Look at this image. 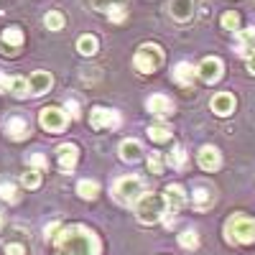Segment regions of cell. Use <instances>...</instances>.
I'll return each instance as SVG.
<instances>
[{
	"label": "cell",
	"mask_w": 255,
	"mask_h": 255,
	"mask_svg": "<svg viewBox=\"0 0 255 255\" xmlns=\"http://www.w3.org/2000/svg\"><path fill=\"white\" fill-rule=\"evenodd\" d=\"M56 255H100V240L82 225L61 227L56 235Z\"/></svg>",
	"instance_id": "6da1fadb"
},
{
	"label": "cell",
	"mask_w": 255,
	"mask_h": 255,
	"mask_svg": "<svg viewBox=\"0 0 255 255\" xmlns=\"http://www.w3.org/2000/svg\"><path fill=\"white\" fill-rule=\"evenodd\" d=\"M166 197L163 194H143L138 202H135V215L140 222L145 225H153L158 222L163 215H166Z\"/></svg>",
	"instance_id": "7a4b0ae2"
},
{
	"label": "cell",
	"mask_w": 255,
	"mask_h": 255,
	"mask_svg": "<svg viewBox=\"0 0 255 255\" xmlns=\"http://www.w3.org/2000/svg\"><path fill=\"white\" fill-rule=\"evenodd\" d=\"M225 235L230 243H255V220L250 217H243V215H235L230 217L227 225H225Z\"/></svg>",
	"instance_id": "3957f363"
},
{
	"label": "cell",
	"mask_w": 255,
	"mask_h": 255,
	"mask_svg": "<svg viewBox=\"0 0 255 255\" xmlns=\"http://www.w3.org/2000/svg\"><path fill=\"white\" fill-rule=\"evenodd\" d=\"M113 194H115V199H118L120 204L133 207V204L143 197V181H140V179H135V176H123V179H118V181H115Z\"/></svg>",
	"instance_id": "277c9868"
},
{
	"label": "cell",
	"mask_w": 255,
	"mask_h": 255,
	"mask_svg": "<svg viewBox=\"0 0 255 255\" xmlns=\"http://www.w3.org/2000/svg\"><path fill=\"white\" fill-rule=\"evenodd\" d=\"M161 61H163V51L158 46H153V44H145V46L138 49V54L133 59V67L140 74H151V72H156L161 67Z\"/></svg>",
	"instance_id": "5b68a950"
},
{
	"label": "cell",
	"mask_w": 255,
	"mask_h": 255,
	"mask_svg": "<svg viewBox=\"0 0 255 255\" xmlns=\"http://www.w3.org/2000/svg\"><path fill=\"white\" fill-rule=\"evenodd\" d=\"M38 123L46 133H61L67 128V113L61 108H44L38 115Z\"/></svg>",
	"instance_id": "8992f818"
},
{
	"label": "cell",
	"mask_w": 255,
	"mask_h": 255,
	"mask_svg": "<svg viewBox=\"0 0 255 255\" xmlns=\"http://www.w3.org/2000/svg\"><path fill=\"white\" fill-rule=\"evenodd\" d=\"M197 74H199L202 82H207V84L220 82V79H222V61H220L217 56H207L199 67H197Z\"/></svg>",
	"instance_id": "52a82bcc"
},
{
	"label": "cell",
	"mask_w": 255,
	"mask_h": 255,
	"mask_svg": "<svg viewBox=\"0 0 255 255\" xmlns=\"http://www.w3.org/2000/svg\"><path fill=\"white\" fill-rule=\"evenodd\" d=\"M90 123H92V128H97V130H102V128H118L120 115L115 110H108V108H95L92 115H90Z\"/></svg>",
	"instance_id": "ba28073f"
},
{
	"label": "cell",
	"mask_w": 255,
	"mask_h": 255,
	"mask_svg": "<svg viewBox=\"0 0 255 255\" xmlns=\"http://www.w3.org/2000/svg\"><path fill=\"white\" fill-rule=\"evenodd\" d=\"M145 108H148V113L156 115V118H168L174 113V102L168 100L166 95H153V97L145 100Z\"/></svg>",
	"instance_id": "9c48e42d"
},
{
	"label": "cell",
	"mask_w": 255,
	"mask_h": 255,
	"mask_svg": "<svg viewBox=\"0 0 255 255\" xmlns=\"http://www.w3.org/2000/svg\"><path fill=\"white\" fill-rule=\"evenodd\" d=\"M51 84H54V79H51L49 72H33L31 79H28V95H33V97L46 95L51 90Z\"/></svg>",
	"instance_id": "30bf717a"
},
{
	"label": "cell",
	"mask_w": 255,
	"mask_h": 255,
	"mask_svg": "<svg viewBox=\"0 0 255 255\" xmlns=\"http://www.w3.org/2000/svg\"><path fill=\"white\" fill-rule=\"evenodd\" d=\"M56 158H59L61 171H72V168L77 166V158H79L77 145H72V143H64V145H59V148H56Z\"/></svg>",
	"instance_id": "8fae6325"
},
{
	"label": "cell",
	"mask_w": 255,
	"mask_h": 255,
	"mask_svg": "<svg viewBox=\"0 0 255 255\" xmlns=\"http://www.w3.org/2000/svg\"><path fill=\"white\" fill-rule=\"evenodd\" d=\"M209 108H212V113H215V115H220V118H227L232 110H235V97H232L230 92H220V95H215V97H212Z\"/></svg>",
	"instance_id": "7c38bea8"
},
{
	"label": "cell",
	"mask_w": 255,
	"mask_h": 255,
	"mask_svg": "<svg viewBox=\"0 0 255 255\" xmlns=\"http://www.w3.org/2000/svg\"><path fill=\"white\" fill-rule=\"evenodd\" d=\"M197 161H199V166L204 168V171H217L220 163H222V156H220V151L215 145H204L199 151V156H197Z\"/></svg>",
	"instance_id": "4fadbf2b"
},
{
	"label": "cell",
	"mask_w": 255,
	"mask_h": 255,
	"mask_svg": "<svg viewBox=\"0 0 255 255\" xmlns=\"http://www.w3.org/2000/svg\"><path fill=\"white\" fill-rule=\"evenodd\" d=\"M168 13L184 23V20H189L194 15V0H171V3H168Z\"/></svg>",
	"instance_id": "5bb4252c"
},
{
	"label": "cell",
	"mask_w": 255,
	"mask_h": 255,
	"mask_svg": "<svg viewBox=\"0 0 255 255\" xmlns=\"http://www.w3.org/2000/svg\"><path fill=\"white\" fill-rule=\"evenodd\" d=\"M163 197H166V204H168V209H171V212H179L186 204V194H184V189L179 184H168Z\"/></svg>",
	"instance_id": "9a60e30c"
},
{
	"label": "cell",
	"mask_w": 255,
	"mask_h": 255,
	"mask_svg": "<svg viewBox=\"0 0 255 255\" xmlns=\"http://www.w3.org/2000/svg\"><path fill=\"white\" fill-rule=\"evenodd\" d=\"M5 135H8L10 140H26V138H28V125H26V120H23V118H10V120L5 123Z\"/></svg>",
	"instance_id": "2e32d148"
},
{
	"label": "cell",
	"mask_w": 255,
	"mask_h": 255,
	"mask_svg": "<svg viewBox=\"0 0 255 255\" xmlns=\"http://www.w3.org/2000/svg\"><path fill=\"white\" fill-rule=\"evenodd\" d=\"M8 46H10V54H15L13 49H20L23 46V33H20V28H5L3 31V38H0V49L3 51H8Z\"/></svg>",
	"instance_id": "e0dca14e"
},
{
	"label": "cell",
	"mask_w": 255,
	"mask_h": 255,
	"mask_svg": "<svg viewBox=\"0 0 255 255\" xmlns=\"http://www.w3.org/2000/svg\"><path fill=\"white\" fill-rule=\"evenodd\" d=\"M140 156H143V145L138 140H123L120 143V158L123 161L135 163V161H140Z\"/></svg>",
	"instance_id": "ac0fdd59"
},
{
	"label": "cell",
	"mask_w": 255,
	"mask_h": 255,
	"mask_svg": "<svg viewBox=\"0 0 255 255\" xmlns=\"http://www.w3.org/2000/svg\"><path fill=\"white\" fill-rule=\"evenodd\" d=\"M212 204H215V194H212V189L204 186V184L194 186V209L204 212V209H209Z\"/></svg>",
	"instance_id": "d6986e66"
},
{
	"label": "cell",
	"mask_w": 255,
	"mask_h": 255,
	"mask_svg": "<svg viewBox=\"0 0 255 255\" xmlns=\"http://www.w3.org/2000/svg\"><path fill=\"white\" fill-rule=\"evenodd\" d=\"M194 67H191V64L189 61H179L176 64V67H174V79L181 84V87H189V84L191 82H194Z\"/></svg>",
	"instance_id": "ffe728a7"
},
{
	"label": "cell",
	"mask_w": 255,
	"mask_h": 255,
	"mask_svg": "<svg viewBox=\"0 0 255 255\" xmlns=\"http://www.w3.org/2000/svg\"><path fill=\"white\" fill-rule=\"evenodd\" d=\"M238 41H240V54L243 56H250L253 51H255V28H245V31H240L238 33Z\"/></svg>",
	"instance_id": "44dd1931"
},
{
	"label": "cell",
	"mask_w": 255,
	"mask_h": 255,
	"mask_svg": "<svg viewBox=\"0 0 255 255\" xmlns=\"http://www.w3.org/2000/svg\"><path fill=\"white\" fill-rule=\"evenodd\" d=\"M148 138H151L153 143H166L168 138H171V128H168L166 123H156L148 128Z\"/></svg>",
	"instance_id": "7402d4cb"
},
{
	"label": "cell",
	"mask_w": 255,
	"mask_h": 255,
	"mask_svg": "<svg viewBox=\"0 0 255 255\" xmlns=\"http://www.w3.org/2000/svg\"><path fill=\"white\" fill-rule=\"evenodd\" d=\"M97 191H100V184L92 181V179H82V181L77 184V194H79L82 199H95Z\"/></svg>",
	"instance_id": "603a6c76"
},
{
	"label": "cell",
	"mask_w": 255,
	"mask_h": 255,
	"mask_svg": "<svg viewBox=\"0 0 255 255\" xmlns=\"http://www.w3.org/2000/svg\"><path fill=\"white\" fill-rule=\"evenodd\" d=\"M77 51H79L82 56H92V54L97 51V38H95L92 33H84V36L77 41Z\"/></svg>",
	"instance_id": "cb8c5ba5"
},
{
	"label": "cell",
	"mask_w": 255,
	"mask_h": 255,
	"mask_svg": "<svg viewBox=\"0 0 255 255\" xmlns=\"http://www.w3.org/2000/svg\"><path fill=\"white\" fill-rule=\"evenodd\" d=\"M179 245L186 248V250H194L199 245V235H197L194 230H184L181 235H179Z\"/></svg>",
	"instance_id": "d4e9b609"
},
{
	"label": "cell",
	"mask_w": 255,
	"mask_h": 255,
	"mask_svg": "<svg viewBox=\"0 0 255 255\" xmlns=\"http://www.w3.org/2000/svg\"><path fill=\"white\" fill-rule=\"evenodd\" d=\"M44 23H46L49 31H61V28H64V15H61L59 10H51V13H46Z\"/></svg>",
	"instance_id": "484cf974"
},
{
	"label": "cell",
	"mask_w": 255,
	"mask_h": 255,
	"mask_svg": "<svg viewBox=\"0 0 255 255\" xmlns=\"http://www.w3.org/2000/svg\"><path fill=\"white\" fill-rule=\"evenodd\" d=\"M0 199H5V202H18V186L10 184V181H3V184H0Z\"/></svg>",
	"instance_id": "4316f807"
},
{
	"label": "cell",
	"mask_w": 255,
	"mask_h": 255,
	"mask_svg": "<svg viewBox=\"0 0 255 255\" xmlns=\"http://www.w3.org/2000/svg\"><path fill=\"white\" fill-rule=\"evenodd\" d=\"M10 92H13L15 97H26V95H28V79H23V77H13V82H10Z\"/></svg>",
	"instance_id": "83f0119b"
},
{
	"label": "cell",
	"mask_w": 255,
	"mask_h": 255,
	"mask_svg": "<svg viewBox=\"0 0 255 255\" xmlns=\"http://www.w3.org/2000/svg\"><path fill=\"white\" fill-rule=\"evenodd\" d=\"M168 163H171L174 168H184V166H186V153H184L181 145H176L174 151L168 153Z\"/></svg>",
	"instance_id": "f1b7e54d"
},
{
	"label": "cell",
	"mask_w": 255,
	"mask_h": 255,
	"mask_svg": "<svg viewBox=\"0 0 255 255\" xmlns=\"http://www.w3.org/2000/svg\"><path fill=\"white\" fill-rule=\"evenodd\" d=\"M128 0H92V8L97 10H113V8H125Z\"/></svg>",
	"instance_id": "f546056e"
},
{
	"label": "cell",
	"mask_w": 255,
	"mask_h": 255,
	"mask_svg": "<svg viewBox=\"0 0 255 255\" xmlns=\"http://www.w3.org/2000/svg\"><path fill=\"white\" fill-rule=\"evenodd\" d=\"M20 181H23L26 189H38L41 186V174L36 171V168H31V171L23 174V179H20Z\"/></svg>",
	"instance_id": "4dcf8cb0"
},
{
	"label": "cell",
	"mask_w": 255,
	"mask_h": 255,
	"mask_svg": "<svg viewBox=\"0 0 255 255\" xmlns=\"http://www.w3.org/2000/svg\"><path fill=\"white\" fill-rule=\"evenodd\" d=\"M222 26H225L227 31H238V26H240V15H238L235 10L225 13V15H222Z\"/></svg>",
	"instance_id": "1f68e13d"
},
{
	"label": "cell",
	"mask_w": 255,
	"mask_h": 255,
	"mask_svg": "<svg viewBox=\"0 0 255 255\" xmlns=\"http://www.w3.org/2000/svg\"><path fill=\"white\" fill-rule=\"evenodd\" d=\"M148 168H151V174H156V176L163 174V161H161L158 153H153L151 158H148Z\"/></svg>",
	"instance_id": "d6a6232c"
},
{
	"label": "cell",
	"mask_w": 255,
	"mask_h": 255,
	"mask_svg": "<svg viewBox=\"0 0 255 255\" xmlns=\"http://www.w3.org/2000/svg\"><path fill=\"white\" fill-rule=\"evenodd\" d=\"M5 255H26V248L18 243H10V245H5Z\"/></svg>",
	"instance_id": "836d02e7"
},
{
	"label": "cell",
	"mask_w": 255,
	"mask_h": 255,
	"mask_svg": "<svg viewBox=\"0 0 255 255\" xmlns=\"http://www.w3.org/2000/svg\"><path fill=\"white\" fill-rule=\"evenodd\" d=\"M28 163H31V166H36V168H46V158L41 156V153H33V156L28 158Z\"/></svg>",
	"instance_id": "e575fe53"
},
{
	"label": "cell",
	"mask_w": 255,
	"mask_h": 255,
	"mask_svg": "<svg viewBox=\"0 0 255 255\" xmlns=\"http://www.w3.org/2000/svg\"><path fill=\"white\" fill-rule=\"evenodd\" d=\"M110 20H115V23L125 20V8H113V10H110Z\"/></svg>",
	"instance_id": "d590c367"
},
{
	"label": "cell",
	"mask_w": 255,
	"mask_h": 255,
	"mask_svg": "<svg viewBox=\"0 0 255 255\" xmlns=\"http://www.w3.org/2000/svg\"><path fill=\"white\" fill-rule=\"evenodd\" d=\"M61 230V225L59 222H51V225H46V238L51 240V238H56V232Z\"/></svg>",
	"instance_id": "8d00e7d4"
},
{
	"label": "cell",
	"mask_w": 255,
	"mask_h": 255,
	"mask_svg": "<svg viewBox=\"0 0 255 255\" xmlns=\"http://www.w3.org/2000/svg\"><path fill=\"white\" fill-rule=\"evenodd\" d=\"M67 113H69L72 118H79V105H77L74 100H69V102H67Z\"/></svg>",
	"instance_id": "74e56055"
},
{
	"label": "cell",
	"mask_w": 255,
	"mask_h": 255,
	"mask_svg": "<svg viewBox=\"0 0 255 255\" xmlns=\"http://www.w3.org/2000/svg\"><path fill=\"white\" fill-rule=\"evenodd\" d=\"M10 77H5V74H0V92H8L10 90Z\"/></svg>",
	"instance_id": "f35d334b"
},
{
	"label": "cell",
	"mask_w": 255,
	"mask_h": 255,
	"mask_svg": "<svg viewBox=\"0 0 255 255\" xmlns=\"http://www.w3.org/2000/svg\"><path fill=\"white\" fill-rule=\"evenodd\" d=\"M248 69H250V74H255V51L248 56Z\"/></svg>",
	"instance_id": "ab89813d"
},
{
	"label": "cell",
	"mask_w": 255,
	"mask_h": 255,
	"mask_svg": "<svg viewBox=\"0 0 255 255\" xmlns=\"http://www.w3.org/2000/svg\"><path fill=\"white\" fill-rule=\"evenodd\" d=\"M3 225H5V217H3V215H0V230H3Z\"/></svg>",
	"instance_id": "60d3db41"
}]
</instances>
